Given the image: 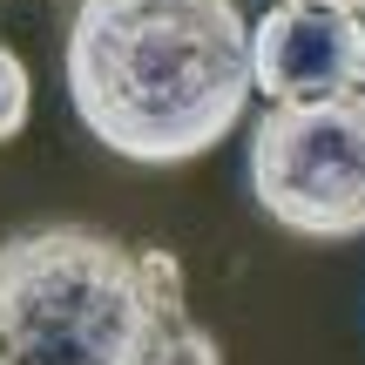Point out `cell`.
Wrapping results in <instances>:
<instances>
[{
    "instance_id": "cell-1",
    "label": "cell",
    "mask_w": 365,
    "mask_h": 365,
    "mask_svg": "<svg viewBox=\"0 0 365 365\" xmlns=\"http://www.w3.org/2000/svg\"><path fill=\"white\" fill-rule=\"evenodd\" d=\"M81 129L129 163H190L250 102V21L237 0H81L68 27Z\"/></svg>"
},
{
    "instance_id": "cell-2",
    "label": "cell",
    "mask_w": 365,
    "mask_h": 365,
    "mask_svg": "<svg viewBox=\"0 0 365 365\" xmlns=\"http://www.w3.org/2000/svg\"><path fill=\"white\" fill-rule=\"evenodd\" d=\"M0 365H223V345L190 318L170 250L41 223L0 244Z\"/></svg>"
},
{
    "instance_id": "cell-3",
    "label": "cell",
    "mask_w": 365,
    "mask_h": 365,
    "mask_svg": "<svg viewBox=\"0 0 365 365\" xmlns=\"http://www.w3.org/2000/svg\"><path fill=\"white\" fill-rule=\"evenodd\" d=\"M250 196L291 237H365V88L264 108L250 129Z\"/></svg>"
},
{
    "instance_id": "cell-4",
    "label": "cell",
    "mask_w": 365,
    "mask_h": 365,
    "mask_svg": "<svg viewBox=\"0 0 365 365\" xmlns=\"http://www.w3.org/2000/svg\"><path fill=\"white\" fill-rule=\"evenodd\" d=\"M250 88L271 102H318V95L365 88V21L345 7L277 0L250 27Z\"/></svg>"
},
{
    "instance_id": "cell-5",
    "label": "cell",
    "mask_w": 365,
    "mask_h": 365,
    "mask_svg": "<svg viewBox=\"0 0 365 365\" xmlns=\"http://www.w3.org/2000/svg\"><path fill=\"white\" fill-rule=\"evenodd\" d=\"M21 129H27V68L14 48H0V143H14Z\"/></svg>"
},
{
    "instance_id": "cell-6",
    "label": "cell",
    "mask_w": 365,
    "mask_h": 365,
    "mask_svg": "<svg viewBox=\"0 0 365 365\" xmlns=\"http://www.w3.org/2000/svg\"><path fill=\"white\" fill-rule=\"evenodd\" d=\"M304 7H345V14H365V0H304Z\"/></svg>"
}]
</instances>
